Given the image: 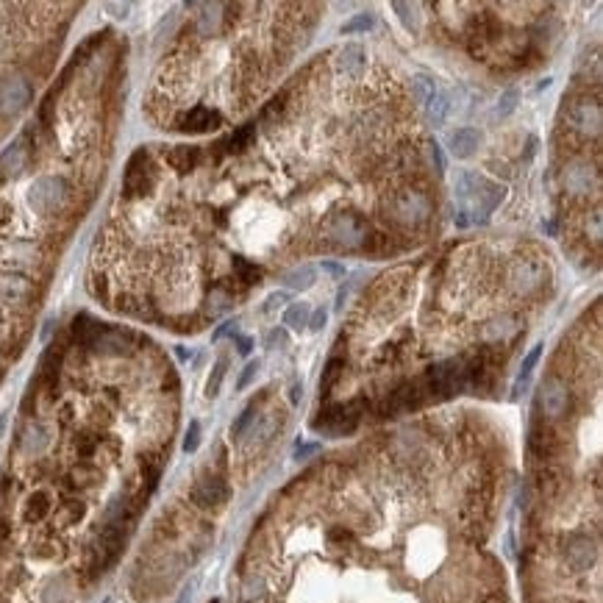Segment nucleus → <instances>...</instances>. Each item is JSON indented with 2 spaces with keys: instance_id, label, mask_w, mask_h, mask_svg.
I'll use <instances>...</instances> for the list:
<instances>
[{
  "instance_id": "nucleus-1",
  "label": "nucleus",
  "mask_w": 603,
  "mask_h": 603,
  "mask_svg": "<svg viewBox=\"0 0 603 603\" xmlns=\"http://www.w3.org/2000/svg\"><path fill=\"white\" fill-rule=\"evenodd\" d=\"M453 189H456V198L470 206L476 215H490L495 206L503 201V186L495 184V181H487L484 175L478 172H459L456 181H453Z\"/></svg>"
},
{
  "instance_id": "nucleus-2",
  "label": "nucleus",
  "mask_w": 603,
  "mask_h": 603,
  "mask_svg": "<svg viewBox=\"0 0 603 603\" xmlns=\"http://www.w3.org/2000/svg\"><path fill=\"white\" fill-rule=\"evenodd\" d=\"M67 201V181L58 175H45L37 178L31 192H28V203L37 215H56Z\"/></svg>"
},
{
  "instance_id": "nucleus-3",
  "label": "nucleus",
  "mask_w": 603,
  "mask_h": 603,
  "mask_svg": "<svg viewBox=\"0 0 603 603\" xmlns=\"http://www.w3.org/2000/svg\"><path fill=\"white\" fill-rule=\"evenodd\" d=\"M386 212H389L386 217L398 220V222L417 225V222H423V220L429 217L431 203H429V198H426L423 192H417V189H400V192H395V195L389 198Z\"/></svg>"
},
{
  "instance_id": "nucleus-4",
  "label": "nucleus",
  "mask_w": 603,
  "mask_h": 603,
  "mask_svg": "<svg viewBox=\"0 0 603 603\" xmlns=\"http://www.w3.org/2000/svg\"><path fill=\"white\" fill-rule=\"evenodd\" d=\"M153 184H156V172L151 165V156H148V151L139 148L128 159L125 178H122V192H125V198H145V195H151Z\"/></svg>"
},
{
  "instance_id": "nucleus-5",
  "label": "nucleus",
  "mask_w": 603,
  "mask_h": 603,
  "mask_svg": "<svg viewBox=\"0 0 603 603\" xmlns=\"http://www.w3.org/2000/svg\"><path fill=\"white\" fill-rule=\"evenodd\" d=\"M464 389V376H462V362L445 359L434 367L426 370V392L431 398H450Z\"/></svg>"
},
{
  "instance_id": "nucleus-6",
  "label": "nucleus",
  "mask_w": 603,
  "mask_h": 603,
  "mask_svg": "<svg viewBox=\"0 0 603 603\" xmlns=\"http://www.w3.org/2000/svg\"><path fill=\"white\" fill-rule=\"evenodd\" d=\"M567 403H570V392L561 379L550 376L542 381L540 386V395H537V409L548 417V420H559L567 414Z\"/></svg>"
},
{
  "instance_id": "nucleus-7",
  "label": "nucleus",
  "mask_w": 603,
  "mask_h": 603,
  "mask_svg": "<svg viewBox=\"0 0 603 603\" xmlns=\"http://www.w3.org/2000/svg\"><path fill=\"white\" fill-rule=\"evenodd\" d=\"M31 103V84L25 78H8L0 84V114L14 117Z\"/></svg>"
},
{
  "instance_id": "nucleus-8",
  "label": "nucleus",
  "mask_w": 603,
  "mask_h": 603,
  "mask_svg": "<svg viewBox=\"0 0 603 603\" xmlns=\"http://www.w3.org/2000/svg\"><path fill=\"white\" fill-rule=\"evenodd\" d=\"M598 559V545L587 537V534H573L564 545V561L576 570V573H584L595 564Z\"/></svg>"
},
{
  "instance_id": "nucleus-9",
  "label": "nucleus",
  "mask_w": 603,
  "mask_h": 603,
  "mask_svg": "<svg viewBox=\"0 0 603 603\" xmlns=\"http://www.w3.org/2000/svg\"><path fill=\"white\" fill-rule=\"evenodd\" d=\"M228 484L220 478V476H203L195 481L192 487V500L201 506V509H217L228 500Z\"/></svg>"
},
{
  "instance_id": "nucleus-10",
  "label": "nucleus",
  "mask_w": 603,
  "mask_h": 603,
  "mask_svg": "<svg viewBox=\"0 0 603 603\" xmlns=\"http://www.w3.org/2000/svg\"><path fill=\"white\" fill-rule=\"evenodd\" d=\"M222 122V114L217 109H209V106H192L189 111L178 114L175 120V128L178 131H186V134H203V131H212Z\"/></svg>"
},
{
  "instance_id": "nucleus-11",
  "label": "nucleus",
  "mask_w": 603,
  "mask_h": 603,
  "mask_svg": "<svg viewBox=\"0 0 603 603\" xmlns=\"http://www.w3.org/2000/svg\"><path fill=\"white\" fill-rule=\"evenodd\" d=\"M423 403V392L417 384H400L395 392H389L381 406V414H400V412H412Z\"/></svg>"
},
{
  "instance_id": "nucleus-12",
  "label": "nucleus",
  "mask_w": 603,
  "mask_h": 603,
  "mask_svg": "<svg viewBox=\"0 0 603 603\" xmlns=\"http://www.w3.org/2000/svg\"><path fill=\"white\" fill-rule=\"evenodd\" d=\"M556 448H559V439H556V434H553V429H550V426L540 423V426H534V429H531V434H528V450H531V456H534V459L548 462L550 456L556 453Z\"/></svg>"
},
{
  "instance_id": "nucleus-13",
  "label": "nucleus",
  "mask_w": 603,
  "mask_h": 603,
  "mask_svg": "<svg viewBox=\"0 0 603 603\" xmlns=\"http://www.w3.org/2000/svg\"><path fill=\"white\" fill-rule=\"evenodd\" d=\"M570 120L581 134H598L601 131V106L590 103V101H581V103H576L570 109Z\"/></svg>"
},
{
  "instance_id": "nucleus-14",
  "label": "nucleus",
  "mask_w": 603,
  "mask_h": 603,
  "mask_svg": "<svg viewBox=\"0 0 603 603\" xmlns=\"http://www.w3.org/2000/svg\"><path fill=\"white\" fill-rule=\"evenodd\" d=\"M165 159L172 170L189 172V170H195L198 162H201V148H198V145H175V148L165 151Z\"/></svg>"
},
{
  "instance_id": "nucleus-15",
  "label": "nucleus",
  "mask_w": 603,
  "mask_h": 603,
  "mask_svg": "<svg viewBox=\"0 0 603 603\" xmlns=\"http://www.w3.org/2000/svg\"><path fill=\"white\" fill-rule=\"evenodd\" d=\"M31 295V281L25 275H3L0 278V300L3 303H23Z\"/></svg>"
},
{
  "instance_id": "nucleus-16",
  "label": "nucleus",
  "mask_w": 603,
  "mask_h": 603,
  "mask_svg": "<svg viewBox=\"0 0 603 603\" xmlns=\"http://www.w3.org/2000/svg\"><path fill=\"white\" fill-rule=\"evenodd\" d=\"M478 145H481V131L476 128H459L450 134V151L456 159H470Z\"/></svg>"
},
{
  "instance_id": "nucleus-17",
  "label": "nucleus",
  "mask_w": 603,
  "mask_h": 603,
  "mask_svg": "<svg viewBox=\"0 0 603 603\" xmlns=\"http://www.w3.org/2000/svg\"><path fill=\"white\" fill-rule=\"evenodd\" d=\"M48 512H51V495L45 493V490H37V493H31L25 497L23 520L25 523H39V520L48 517Z\"/></svg>"
},
{
  "instance_id": "nucleus-18",
  "label": "nucleus",
  "mask_w": 603,
  "mask_h": 603,
  "mask_svg": "<svg viewBox=\"0 0 603 603\" xmlns=\"http://www.w3.org/2000/svg\"><path fill=\"white\" fill-rule=\"evenodd\" d=\"M48 439H51L48 437V429L42 423H28L25 431H23V437H20V448L28 456H37V453H42L48 448Z\"/></svg>"
},
{
  "instance_id": "nucleus-19",
  "label": "nucleus",
  "mask_w": 603,
  "mask_h": 603,
  "mask_svg": "<svg viewBox=\"0 0 603 603\" xmlns=\"http://www.w3.org/2000/svg\"><path fill=\"white\" fill-rule=\"evenodd\" d=\"M336 70L345 75H359L364 70V48L362 45H345L336 56Z\"/></svg>"
},
{
  "instance_id": "nucleus-20",
  "label": "nucleus",
  "mask_w": 603,
  "mask_h": 603,
  "mask_svg": "<svg viewBox=\"0 0 603 603\" xmlns=\"http://www.w3.org/2000/svg\"><path fill=\"white\" fill-rule=\"evenodd\" d=\"M39 370H42V381L48 386V392H53L56 395V389H58V376H61V350H58L56 345L45 353Z\"/></svg>"
},
{
  "instance_id": "nucleus-21",
  "label": "nucleus",
  "mask_w": 603,
  "mask_h": 603,
  "mask_svg": "<svg viewBox=\"0 0 603 603\" xmlns=\"http://www.w3.org/2000/svg\"><path fill=\"white\" fill-rule=\"evenodd\" d=\"M23 167H25V148L17 142V145H11V148L0 156V175L14 178V175L23 172Z\"/></svg>"
},
{
  "instance_id": "nucleus-22",
  "label": "nucleus",
  "mask_w": 603,
  "mask_h": 603,
  "mask_svg": "<svg viewBox=\"0 0 603 603\" xmlns=\"http://www.w3.org/2000/svg\"><path fill=\"white\" fill-rule=\"evenodd\" d=\"M253 134H256V122H248V125H242L239 131H234V134L228 137V142H222V145H228V153H242V151L250 145Z\"/></svg>"
},
{
  "instance_id": "nucleus-23",
  "label": "nucleus",
  "mask_w": 603,
  "mask_h": 603,
  "mask_svg": "<svg viewBox=\"0 0 603 603\" xmlns=\"http://www.w3.org/2000/svg\"><path fill=\"white\" fill-rule=\"evenodd\" d=\"M342 370H345V359H342V356L329 359V364H326V370H323V379H320V395H329L331 389H334V384L339 381Z\"/></svg>"
},
{
  "instance_id": "nucleus-24",
  "label": "nucleus",
  "mask_w": 603,
  "mask_h": 603,
  "mask_svg": "<svg viewBox=\"0 0 603 603\" xmlns=\"http://www.w3.org/2000/svg\"><path fill=\"white\" fill-rule=\"evenodd\" d=\"M315 278H317V270H315L312 265H303V267L292 270L284 281H286L289 289H309V286L315 284Z\"/></svg>"
},
{
  "instance_id": "nucleus-25",
  "label": "nucleus",
  "mask_w": 603,
  "mask_h": 603,
  "mask_svg": "<svg viewBox=\"0 0 603 603\" xmlns=\"http://www.w3.org/2000/svg\"><path fill=\"white\" fill-rule=\"evenodd\" d=\"M234 273L239 275V281L242 284H259V278H262V270L256 267V265H250L248 259H242V256H234Z\"/></svg>"
},
{
  "instance_id": "nucleus-26",
  "label": "nucleus",
  "mask_w": 603,
  "mask_h": 603,
  "mask_svg": "<svg viewBox=\"0 0 603 603\" xmlns=\"http://www.w3.org/2000/svg\"><path fill=\"white\" fill-rule=\"evenodd\" d=\"M284 326H289V329H303V326H309V306H306V303H292V306L286 309V315H284Z\"/></svg>"
},
{
  "instance_id": "nucleus-27",
  "label": "nucleus",
  "mask_w": 603,
  "mask_h": 603,
  "mask_svg": "<svg viewBox=\"0 0 603 603\" xmlns=\"http://www.w3.org/2000/svg\"><path fill=\"white\" fill-rule=\"evenodd\" d=\"M517 101H520L517 89L503 92V95H500V101H497V106H495V111H493V120H503V117H509L512 111L517 109Z\"/></svg>"
},
{
  "instance_id": "nucleus-28",
  "label": "nucleus",
  "mask_w": 603,
  "mask_h": 603,
  "mask_svg": "<svg viewBox=\"0 0 603 603\" xmlns=\"http://www.w3.org/2000/svg\"><path fill=\"white\" fill-rule=\"evenodd\" d=\"M437 95V87H434V81L431 78H426V75H420L417 81H414V98H417V103H423V106H429V101Z\"/></svg>"
},
{
  "instance_id": "nucleus-29",
  "label": "nucleus",
  "mask_w": 603,
  "mask_h": 603,
  "mask_svg": "<svg viewBox=\"0 0 603 603\" xmlns=\"http://www.w3.org/2000/svg\"><path fill=\"white\" fill-rule=\"evenodd\" d=\"M6 253L11 256V259H17V262H28V259H34V253H37V245L34 242H11L8 248H6Z\"/></svg>"
},
{
  "instance_id": "nucleus-30",
  "label": "nucleus",
  "mask_w": 603,
  "mask_h": 603,
  "mask_svg": "<svg viewBox=\"0 0 603 603\" xmlns=\"http://www.w3.org/2000/svg\"><path fill=\"white\" fill-rule=\"evenodd\" d=\"M256 420V406H248L236 420H234V426H231V437L234 439H239L248 429H250V423Z\"/></svg>"
},
{
  "instance_id": "nucleus-31",
  "label": "nucleus",
  "mask_w": 603,
  "mask_h": 603,
  "mask_svg": "<svg viewBox=\"0 0 603 603\" xmlns=\"http://www.w3.org/2000/svg\"><path fill=\"white\" fill-rule=\"evenodd\" d=\"M448 109H450V103H448V98L442 95V92H437L431 101H429V117H431V122L434 125H439L442 120H445V114H448Z\"/></svg>"
},
{
  "instance_id": "nucleus-32",
  "label": "nucleus",
  "mask_w": 603,
  "mask_h": 603,
  "mask_svg": "<svg viewBox=\"0 0 603 603\" xmlns=\"http://www.w3.org/2000/svg\"><path fill=\"white\" fill-rule=\"evenodd\" d=\"M225 367H228V362H225V359H220L217 364H215L212 379H209V384H206V395H209V398H217L220 384H222V379H225Z\"/></svg>"
},
{
  "instance_id": "nucleus-33",
  "label": "nucleus",
  "mask_w": 603,
  "mask_h": 603,
  "mask_svg": "<svg viewBox=\"0 0 603 603\" xmlns=\"http://www.w3.org/2000/svg\"><path fill=\"white\" fill-rule=\"evenodd\" d=\"M373 23H376V17H373V14H359V17H353L350 23H345V25H342V34L367 31V28H373Z\"/></svg>"
},
{
  "instance_id": "nucleus-34",
  "label": "nucleus",
  "mask_w": 603,
  "mask_h": 603,
  "mask_svg": "<svg viewBox=\"0 0 603 603\" xmlns=\"http://www.w3.org/2000/svg\"><path fill=\"white\" fill-rule=\"evenodd\" d=\"M540 356H542V345H534V348H531V353L523 359V367H520V384L531 376V370H534V364L540 362Z\"/></svg>"
},
{
  "instance_id": "nucleus-35",
  "label": "nucleus",
  "mask_w": 603,
  "mask_h": 603,
  "mask_svg": "<svg viewBox=\"0 0 603 603\" xmlns=\"http://www.w3.org/2000/svg\"><path fill=\"white\" fill-rule=\"evenodd\" d=\"M198 445H201V423L192 420L189 429H186V437H184V450H186V453H195Z\"/></svg>"
},
{
  "instance_id": "nucleus-36",
  "label": "nucleus",
  "mask_w": 603,
  "mask_h": 603,
  "mask_svg": "<svg viewBox=\"0 0 603 603\" xmlns=\"http://www.w3.org/2000/svg\"><path fill=\"white\" fill-rule=\"evenodd\" d=\"M259 367H262V362H259V359H256V362H248V364H245V370H242V376H239V381H236V386H239V389H245V386L256 379Z\"/></svg>"
},
{
  "instance_id": "nucleus-37",
  "label": "nucleus",
  "mask_w": 603,
  "mask_h": 603,
  "mask_svg": "<svg viewBox=\"0 0 603 603\" xmlns=\"http://www.w3.org/2000/svg\"><path fill=\"white\" fill-rule=\"evenodd\" d=\"M395 11H400V20L409 25V28H417V17H414V8L406 6V3H392Z\"/></svg>"
},
{
  "instance_id": "nucleus-38",
  "label": "nucleus",
  "mask_w": 603,
  "mask_h": 603,
  "mask_svg": "<svg viewBox=\"0 0 603 603\" xmlns=\"http://www.w3.org/2000/svg\"><path fill=\"white\" fill-rule=\"evenodd\" d=\"M429 156H431V162H434V167H437V172H445L448 162H445V153H442L439 142H429Z\"/></svg>"
},
{
  "instance_id": "nucleus-39",
  "label": "nucleus",
  "mask_w": 603,
  "mask_h": 603,
  "mask_svg": "<svg viewBox=\"0 0 603 603\" xmlns=\"http://www.w3.org/2000/svg\"><path fill=\"white\" fill-rule=\"evenodd\" d=\"M64 514H67V520H70V523L81 520V517H84V503H78V500H70V503L64 506Z\"/></svg>"
},
{
  "instance_id": "nucleus-40",
  "label": "nucleus",
  "mask_w": 603,
  "mask_h": 603,
  "mask_svg": "<svg viewBox=\"0 0 603 603\" xmlns=\"http://www.w3.org/2000/svg\"><path fill=\"white\" fill-rule=\"evenodd\" d=\"M326 320H329V312H326V309H317L315 315H309V329H312V331H323Z\"/></svg>"
},
{
  "instance_id": "nucleus-41",
  "label": "nucleus",
  "mask_w": 603,
  "mask_h": 603,
  "mask_svg": "<svg viewBox=\"0 0 603 603\" xmlns=\"http://www.w3.org/2000/svg\"><path fill=\"white\" fill-rule=\"evenodd\" d=\"M320 450V445L317 442H312V445H298V450H295V459L298 462H303V459H309L312 453H317Z\"/></svg>"
},
{
  "instance_id": "nucleus-42",
  "label": "nucleus",
  "mask_w": 603,
  "mask_h": 603,
  "mask_svg": "<svg viewBox=\"0 0 603 603\" xmlns=\"http://www.w3.org/2000/svg\"><path fill=\"white\" fill-rule=\"evenodd\" d=\"M106 11H114V17L125 20L128 11H131V3H106Z\"/></svg>"
},
{
  "instance_id": "nucleus-43",
  "label": "nucleus",
  "mask_w": 603,
  "mask_h": 603,
  "mask_svg": "<svg viewBox=\"0 0 603 603\" xmlns=\"http://www.w3.org/2000/svg\"><path fill=\"white\" fill-rule=\"evenodd\" d=\"M281 109H284V95H278V98L270 101V106L265 109V120H273L275 114H281Z\"/></svg>"
},
{
  "instance_id": "nucleus-44",
  "label": "nucleus",
  "mask_w": 603,
  "mask_h": 603,
  "mask_svg": "<svg viewBox=\"0 0 603 603\" xmlns=\"http://www.w3.org/2000/svg\"><path fill=\"white\" fill-rule=\"evenodd\" d=\"M265 342H267V348H273L275 342H278V345H284V342H286V331H284V329H273L270 334H267V339H265Z\"/></svg>"
},
{
  "instance_id": "nucleus-45",
  "label": "nucleus",
  "mask_w": 603,
  "mask_h": 603,
  "mask_svg": "<svg viewBox=\"0 0 603 603\" xmlns=\"http://www.w3.org/2000/svg\"><path fill=\"white\" fill-rule=\"evenodd\" d=\"M284 300H289V295L286 292H273L270 298H267V303H265V312H273L278 303H284Z\"/></svg>"
},
{
  "instance_id": "nucleus-46",
  "label": "nucleus",
  "mask_w": 603,
  "mask_h": 603,
  "mask_svg": "<svg viewBox=\"0 0 603 603\" xmlns=\"http://www.w3.org/2000/svg\"><path fill=\"white\" fill-rule=\"evenodd\" d=\"M250 348H253L250 336H239V339H236V350H239L242 356H248V353H250Z\"/></svg>"
},
{
  "instance_id": "nucleus-47",
  "label": "nucleus",
  "mask_w": 603,
  "mask_h": 603,
  "mask_svg": "<svg viewBox=\"0 0 603 603\" xmlns=\"http://www.w3.org/2000/svg\"><path fill=\"white\" fill-rule=\"evenodd\" d=\"M234 329H236V320H225V323H222V326L215 331V339H222L225 334H231Z\"/></svg>"
},
{
  "instance_id": "nucleus-48",
  "label": "nucleus",
  "mask_w": 603,
  "mask_h": 603,
  "mask_svg": "<svg viewBox=\"0 0 603 603\" xmlns=\"http://www.w3.org/2000/svg\"><path fill=\"white\" fill-rule=\"evenodd\" d=\"M323 270H329V273L336 275V278L345 275V267H339V265H334V262H323Z\"/></svg>"
},
{
  "instance_id": "nucleus-49",
  "label": "nucleus",
  "mask_w": 603,
  "mask_h": 603,
  "mask_svg": "<svg viewBox=\"0 0 603 603\" xmlns=\"http://www.w3.org/2000/svg\"><path fill=\"white\" fill-rule=\"evenodd\" d=\"M300 392H303V389H300V384H292V392H289V400H292V403H298V400H300Z\"/></svg>"
},
{
  "instance_id": "nucleus-50",
  "label": "nucleus",
  "mask_w": 603,
  "mask_h": 603,
  "mask_svg": "<svg viewBox=\"0 0 603 603\" xmlns=\"http://www.w3.org/2000/svg\"><path fill=\"white\" fill-rule=\"evenodd\" d=\"M106 603H109V601H106Z\"/></svg>"
}]
</instances>
